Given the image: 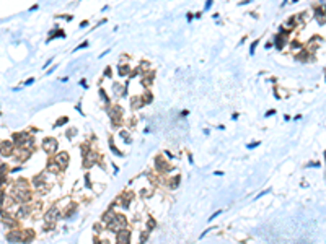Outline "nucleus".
Wrapping results in <instances>:
<instances>
[{"instance_id":"ea45409f","label":"nucleus","mask_w":326,"mask_h":244,"mask_svg":"<svg viewBox=\"0 0 326 244\" xmlns=\"http://www.w3.org/2000/svg\"><path fill=\"white\" fill-rule=\"evenodd\" d=\"M210 229H212V228H207V229H206V231H204V233H202V234H201V239H202V238H206V234H207V233H209V231H210Z\"/></svg>"},{"instance_id":"bb28decb","label":"nucleus","mask_w":326,"mask_h":244,"mask_svg":"<svg viewBox=\"0 0 326 244\" xmlns=\"http://www.w3.org/2000/svg\"><path fill=\"white\" fill-rule=\"evenodd\" d=\"M148 233H150V231L147 229V231H144V233L140 234V244H144L145 241H147V238H148Z\"/></svg>"},{"instance_id":"c85d7f7f","label":"nucleus","mask_w":326,"mask_h":244,"mask_svg":"<svg viewBox=\"0 0 326 244\" xmlns=\"http://www.w3.org/2000/svg\"><path fill=\"white\" fill-rule=\"evenodd\" d=\"M259 145H261V142H254V143H248V145H246V148L253 150V148H256V146H259Z\"/></svg>"},{"instance_id":"4be33fe9","label":"nucleus","mask_w":326,"mask_h":244,"mask_svg":"<svg viewBox=\"0 0 326 244\" xmlns=\"http://www.w3.org/2000/svg\"><path fill=\"white\" fill-rule=\"evenodd\" d=\"M77 134H78V129H77V127H70L67 132H65V135H67V138H69V140L75 138V137H77Z\"/></svg>"},{"instance_id":"72a5a7b5","label":"nucleus","mask_w":326,"mask_h":244,"mask_svg":"<svg viewBox=\"0 0 326 244\" xmlns=\"http://www.w3.org/2000/svg\"><path fill=\"white\" fill-rule=\"evenodd\" d=\"M290 47H292V49H300L302 46H300V43H297V41H294V43H290Z\"/></svg>"},{"instance_id":"20e7f679","label":"nucleus","mask_w":326,"mask_h":244,"mask_svg":"<svg viewBox=\"0 0 326 244\" xmlns=\"http://www.w3.org/2000/svg\"><path fill=\"white\" fill-rule=\"evenodd\" d=\"M98 153L95 151V150H90L88 153H86L85 156H83V168L85 169H90L93 165H96V161H98Z\"/></svg>"},{"instance_id":"79ce46f5","label":"nucleus","mask_w":326,"mask_h":244,"mask_svg":"<svg viewBox=\"0 0 326 244\" xmlns=\"http://www.w3.org/2000/svg\"><path fill=\"white\" fill-rule=\"evenodd\" d=\"M52 60H54V59H49V60L46 62V65H44V70H46V67H49V65L52 64Z\"/></svg>"},{"instance_id":"2eb2a0df","label":"nucleus","mask_w":326,"mask_h":244,"mask_svg":"<svg viewBox=\"0 0 326 244\" xmlns=\"http://www.w3.org/2000/svg\"><path fill=\"white\" fill-rule=\"evenodd\" d=\"M122 90H124V85H122V83H119V82L113 83V93H114V96L121 98V95H122Z\"/></svg>"},{"instance_id":"412c9836","label":"nucleus","mask_w":326,"mask_h":244,"mask_svg":"<svg viewBox=\"0 0 326 244\" xmlns=\"http://www.w3.org/2000/svg\"><path fill=\"white\" fill-rule=\"evenodd\" d=\"M67 122H69V117H67V116H62V117H59V119L55 121V124L52 125V127H54V129H57V127H62V125H65V124H67Z\"/></svg>"},{"instance_id":"09e8293b","label":"nucleus","mask_w":326,"mask_h":244,"mask_svg":"<svg viewBox=\"0 0 326 244\" xmlns=\"http://www.w3.org/2000/svg\"><path fill=\"white\" fill-rule=\"evenodd\" d=\"M188 114H189V111H183V112H181V116H183V117H186Z\"/></svg>"},{"instance_id":"7c9ffc66","label":"nucleus","mask_w":326,"mask_h":244,"mask_svg":"<svg viewBox=\"0 0 326 244\" xmlns=\"http://www.w3.org/2000/svg\"><path fill=\"white\" fill-rule=\"evenodd\" d=\"M220 213H223V210H217V212H215V213H214V215H210V217H209V221H212V220L215 218V217H218V215H220Z\"/></svg>"},{"instance_id":"6ab92c4d","label":"nucleus","mask_w":326,"mask_h":244,"mask_svg":"<svg viewBox=\"0 0 326 244\" xmlns=\"http://www.w3.org/2000/svg\"><path fill=\"white\" fill-rule=\"evenodd\" d=\"M108 143H109L111 151H113L116 156H124V153H122V151H119V150L116 148V145H114V142H113V137H109V138H108Z\"/></svg>"},{"instance_id":"2f4dec72","label":"nucleus","mask_w":326,"mask_h":244,"mask_svg":"<svg viewBox=\"0 0 326 244\" xmlns=\"http://www.w3.org/2000/svg\"><path fill=\"white\" fill-rule=\"evenodd\" d=\"M85 184H86V187H88V189L91 187V181H90V176H88V174H85Z\"/></svg>"},{"instance_id":"4c0bfd02","label":"nucleus","mask_w":326,"mask_h":244,"mask_svg":"<svg viewBox=\"0 0 326 244\" xmlns=\"http://www.w3.org/2000/svg\"><path fill=\"white\" fill-rule=\"evenodd\" d=\"M274 114H276V111L271 109V111H268V112H266V117H271V116H274Z\"/></svg>"},{"instance_id":"49530a36","label":"nucleus","mask_w":326,"mask_h":244,"mask_svg":"<svg viewBox=\"0 0 326 244\" xmlns=\"http://www.w3.org/2000/svg\"><path fill=\"white\" fill-rule=\"evenodd\" d=\"M238 117H240V114H238V112H235V114H233V116H232V119H233V121H237V119H238Z\"/></svg>"},{"instance_id":"f3484780","label":"nucleus","mask_w":326,"mask_h":244,"mask_svg":"<svg viewBox=\"0 0 326 244\" xmlns=\"http://www.w3.org/2000/svg\"><path fill=\"white\" fill-rule=\"evenodd\" d=\"M98 93H100V98H101L103 103H105L106 106H109V104H111V98L108 96V93L105 91V88H100V90H98Z\"/></svg>"},{"instance_id":"5701e85b","label":"nucleus","mask_w":326,"mask_h":244,"mask_svg":"<svg viewBox=\"0 0 326 244\" xmlns=\"http://www.w3.org/2000/svg\"><path fill=\"white\" fill-rule=\"evenodd\" d=\"M155 226H157L155 220H153V218H148V220H147V229H148V231H152V229H153Z\"/></svg>"},{"instance_id":"f03ea898","label":"nucleus","mask_w":326,"mask_h":244,"mask_svg":"<svg viewBox=\"0 0 326 244\" xmlns=\"http://www.w3.org/2000/svg\"><path fill=\"white\" fill-rule=\"evenodd\" d=\"M15 150H16V146H15V143H13L12 140H3V142H0V155L5 156V158L13 156Z\"/></svg>"},{"instance_id":"f8f14e48","label":"nucleus","mask_w":326,"mask_h":244,"mask_svg":"<svg viewBox=\"0 0 326 244\" xmlns=\"http://www.w3.org/2000/svg\"><path fill=\"white\" fill-rule=\"evenodd\" d=\"M46 169L49 171L51 174H59V173H60V171H62V168H60V166H59V163L55 161V159H51V161L47 163Z\"/></svg>"},{"instance_id":"c03bdc74","label":"nucleus","mask_w":326,"mask_h":244,"mask_svg":"<svg viewBox=\"0 0 326 244\" xmlns=\"http://www.w3.org/2000/svg\"><path fill=\"white\" fill-rule=\"evenodd\" d=\"M268 192H269V190H263V192H261V194H259V195H258V197H256V198H261V197H263V195H266V194H268Z\"/></svg>"},{"instance_id":"f257e3e1","label":"nucleus","mask_w":326,"mask_h":244,"mask_svg":"<svg viewBox=\"0 0 326 244\" xmlns=\"http://www.w3.org/2000/svg\"><path fill=\"white\" fill-rule=\"evenodd\" d=\"M59 217H60V215H59L57 205H52V207L44 213V231H51V229L54 228L55 221L59 220Z\"/></svg>"},{"instance_id":"1a4fd4ad","label":"nucleus","mask_w":326,"mask_h":244,"mask_svg":"<svg viewBox=\"0 0 326 244\" xmlns=\"http://www.w3.org/2000/svg\"><path fill=\"white\" fill-rule=\"evenodd\" d=\"M144 106H145V103H144L142 95H134L132 98H131V109L139 111V109H142Z\"/></svg>"},{"instance_id":"de8ad7c7","label":"nucleus","mask_w":326,"mask_h":244,"mask_svg":"<svg viewBox=\"0 0 326 244\" xmlns=\"http://www.w3.org/2000/svg\"><path fill=\"white\" fill-rule=\"evenodd\" d=\"M264 47H266V49H271V47H272V43H266Z\"/></svg>"},{"instance_id":"cd10ccee","label":"nucleus","mask_w":326,"mask_h":244,"mask_svg":"<svg viewBox=\"0 0 326 244\" xmlns=\"http://www.w3.org/2000/svg\"><path fill=\"white\" fill-rule=\"evenodd\" d=\"M214 5V0H206V5H204V10H210Z\"/></svg>"},{"instance_id":"7ed1b4c3","label":"nucleus","mask_w":326,"mask_h":244,"mask_svg":"<svg viewBox=\"0 0 326 244\" xmlns=\"http://www.w3.org/2000/svg\"><path fill=\"white\" fill-rule=\"evenodd\" d=\"M57 148H59V143H57V140H55L54 137H46L43 140V150L47 153V155H54V153L57 151Z\"/></svg>"},{"instance_id":"393cba45","label":"nucleus","mask_w":326,"mask_h":244,"mask_svg":"<svg viewBox=\"0 0 326 244\" xmlns=\"http://www.w3.org/2000/svg\"><path fill=\"white\" fill-rule=\"evenodd\" d=\"M88 47V41H83V43H80L77 47L74 49V52H77V51H82V49H86Z\"/></svg>"},{"instance_id":"0eeeda50","label":"nucleus","mask_w":326,"mask_h":244,"mask_svg":"<svg viewBox=\"0 0 326 244\" xmlns=\"http://www.w3.org/2000/svg\"><path fill=\"white\" fill-rule=\"evenodd\" d=\"M55 161L59 163V166L62 168V171H64L65 168L69 166V161H70V156H69V153L67 151H59L57 155H55Z\"/></svg>"},{"instance_id":"4468645a","label":"nucleus","mask_w":326,"mask_h":244,"mask_svg":"<svg viewBox=\"0 0 326 244\" xmlns=\"http://www.w3.org/2000/svg\"><path fill=\"white\" fill-rule=\"evenodd\" d=\"M31 239H34V231L33 229H25V231H21V243H31Z\"/></svg>"},{"instance_id":"473e14b6","label":"nucleus","mask_w":326,"mask_h":244,"mask_svg":"<svg viewBox=\"0 0 326 244\" xmlns=\"http://www.w3.org/2000/svg\"><path fill=\"white\" fill-rule=\"evenodd\" d=\"M186 20H188V21L191 23V21H193V20H194V13L188 12V13H186Z\"/></svg>"},{"instance_id":"9d476101","label":"nucleus","mask_w":326,"mask_h":244,"mask_svg":"<svg viewBox=\"0 0 326 244\" xmlns=\"http://www.w3.org/2000/svg\"><path fill=\"white\" fill-rule=\"evenodd\" d=\"M137 68H139L140 76H144V75H147V73L152 70V65H150V62H148V60H140V62H139V65H137Z\"/></svg>"},{"instance_id":"a19ab883","label":"nucleus","mask_w":326,"mask_h":244,"mask_svg":"<svg viewBox=\"0 0 326 244\" xmlns=\"http://www.w3.org/2000/svg\"><path fill=\"white\" fill-rule=\"evenodd\" d=\"M33 83H34V78H28L25 85H33Z\"/></svg>"},{"instance_id":"a18cd8bd","label":"nucleus","mask_w":326,"mask_h":244,"mask_svg":"<svg viewBox=\"0 0 326 244\" xmlns=\"http://www.w3.org/2000/svg\"><path fill=\"white\" fill-rule=\"evenodd\" d=\"M109 52H111V49H106V51H105V52H103V54H101V55H100V57H105V55H106V54H109Z\"/></svg>"},{"instance_id":"37998d69","label":"nucleus","mask_w":326,"mask_h":244,"mask_svg":"<svg viewBox=\"0 0 326 244\" xmlns=\"http://www.w3.org/2000/svg\"><path fill=\"white\" fill-rule=\"evenodd\" d=\"M75 109H77V111H78V112H80V114H82V116H83V111H82V107H80V104H77V106H75Z\"/></svg>"},{"instance_id":"9b49d317","label":"nucleus","mask_w":326,"mask_h":244,"mask_svg":"<svg viewBox=\"0 0 326 244\" xmlns=\"http://www.w3.org/2000/svg\"><path fill=\"white\" fill-rule=\"evenodd\" d=\"M7 239H8V243H20L21 241V231L20 229H12L7 234Z\"/></svg>"},{"instance_id":"c9c22d12","label":"nucleus","mask_w":326,"mask_h":244,"mask_svg":"<svg viewBox=\"0 0 326 244\" xmlns=\"http://www.w3.org/2000/svg\"><path fill=\"white\" fill-rule=\"evenodd\" d=\"M78 26H80V28H86V26H88V21H86V20H83V21H80V24H78Z\"/></svg>"},{"instance_id":"f704fd0d","label":"nucleus","mask_w":326,"mask_h":244,"mask_svg":"<svg viewBox=\"0 0 326 244\" xmlns=\"http://www.w3.org/2000/svg\"><path fill=\"white\" fill-rule=\"evenodd\" d=\"M78 83H80V86H83V88H85V90L88 88V83H86V80H85V78H82V80H80V82H78Z\"/></svg>"},{"instance_id":"39448f33","label":"nucleus","mask_w":326,"mask_h":244,"mask_svg":"<svg viewBox=\"0 0 326 244\" xmlns=\"http://www.w3.org/2000/svg\"><path fill=\"white\" fill-rule=\"evenodd\" d=\"M155 168H157V171L162 173V174H168V173L173 171V168L168 166V163H166L162 156H157V158H155Z\"/></svg>"},{"instance_id":"c756f323","label":"nucleus","mask_w":326,"mask_h":244,"mask_svg":"<svg viewBox=\"0 0 326 244\" xmlns=\"http://www.w3.org/2000/svg\"><path fill=\"white\" fill-rule=\"evenodd\" d=\"M57 18H64L65 21H72V20H74V16H72V15H59Z\"/></svg>"},{"instance_id":"a878e982","label":"nucleus","mask_w":326,"mask_h":244,"mask_svg":"<svg viewBox=\"0 0 326 244\" xmlns=\"http://www.w3.org/2000/svg\"><path fill=\"white\" fill-rule=\"evenodd\" d=\"M103 76H105V78H111V76H113V68H111L109 65L105 68V73H103Z\"/></svg>"},{"instance_id":"aec40b11","label":"nucleus","mask_w":326,"mask_h":244,"mask_svg":"<svg viewBox=\"0 0 326 244\" xmlns=\"http://www.w3.org/2000/svg\"><path fill=\"white\" fill-rule=\"evenodd\" d=\"M179 181H181L179 176H173L171 179H170V182H168V187L170 189H176V187L179 186Z\"/></svg>"},{"instance_id":"e433bc0d","label":"nucleus","mask_w":326,"mask_h":244,"mask_svg":"<svg viewBox=\"0 0 326 244\" xmlns=\"http://www.w3.org/2000/svg\"><path fill=\"white\" fill-rule=\"evenodd\" d=\"M201 16H202V12H196V13H194V20H199Z\"/></svg>"},{"instance_id":"ddd939ff","label":"nucleus","mask_w":326,"mask_h":244,"mask_svg":"<svg viewBox=\"0 0 326 244\" xmlns=\"http://www.w3.org/2000/svg\"><path fill=\"white\" fill-rule=\"evenodd\" d=\"M131 72H132V68H131L127 64H124V65L119 64L117 65V73H119V76H127V78H129Z\"/></svg>"},{"instance_id":"a211bd4d","label":"nucleus","mask_w":326,"mask_h":244,"mask_svg":"<svg viewBox=\"0 0 326 244\" xmlns=\"http://www.w3.org/2000/svg\"><path fill=\"white\" fill-rule=\"evenodd\" d=\"M119 137L124 140V143H126V145H131V143H132V137H131V134H129L127 130H121V132H119Z\"/></svg>"},{"instance_id":"dca6fc26","label":"nucleus","mask_w":326,"mask_h":244,"mask_svg":"<svg viewBox=\"0 0 326 244\" xmlns=\"http://www.w3.org/2000/svg\"><path fill=\"white\" fill-rule=\"evenodd\" d=\"M142 98H144L145 106H147V104H152V103H153V93H152L150 90H145L144 95H142Z\"/></svg>"},{"instance_id":"423d86ee","label":"nucleus","mask_w":326,"mask_h":244,"mask_svg":"<svg viewBox=\"0 0 326 244\" xmlns=\"http://www.w3.org/2000/svg\"><path fill=\"white\" fill-rule=\"evenodd\" d=\"M116 244H131V231L127 228L116 233Z\"/></svg>"},{"instance_id":"8fccbe9b","label":"nucleus","mask_w":326,"mask_h":244,"mask_svg":"<svg viewBox=\"0 0 326 244\" xmlns=\"http://www.w3.org/2000/svg\"><path fill=\"white\" fill-rule=\"evenodd\" d=\"M214 174H215V176H223V173H222V171H215Z\"/></svg>"},{"instance_id":"b1692460","label":"nucleus","mask_w":326,"mask_h":244,"mask_svg":"<svg viewBox=\"0 0 326 244\" xmlns=\"http://www.w3.org/2000/svg\"><path fill=\"white\" fill-rule=\"evenodd\" d=\"M259 39H254L251 43V46H249V55H254V51H256V46H258Z\"/></svg>"},{"instance_id":"6e6552de","label":"nucleus","mask_w":326,"mask_h":244,"mask_svg":"<svg viewBox=\"0 0 326 244\" xmlns=\"http://www.w3.org/2000/svg\"><path fill=\"white\" fill-rule=\"evenodd\" d=\"M155 75H157V72H155V70H150V72L147 73V75L142 76V86H144L145 90H150V86L153 85Z\"/></svg>"},{"instance_id":"58836bf2","label":"nucleus","mask_w":326,"mask_h":244,"mask_svg":"<svg viewBox=\"0 0 326 244\" xmlns=\"http://www.w3.org/2000/svg\"><path fill=\"white\" fill-rule=\"evenodd\" d=\"M251 2H253V0H241L238 5H248V3H251Z\"/></svg>"}]
</instances>
